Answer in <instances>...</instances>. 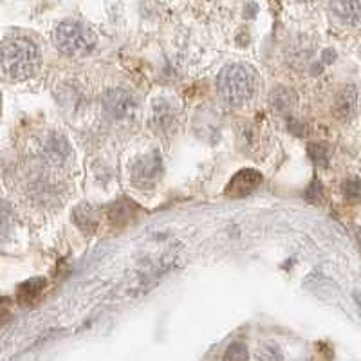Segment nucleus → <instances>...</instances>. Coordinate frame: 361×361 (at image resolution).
Returning a JSON list of instances; mask_svg holds the SVG:
<instances>
[{"label": "nucleus", "mask_w": 361, "mask_h": 361, "mask_svg": "<svg viewBox=\"0 0 361 361\" xmlns=\"http://www.w3.org/2000/svg\"><path fill=\"white\" fill-rule=\"evenodd\" d=\"M260 183H262V173L259 170L244 169L231 177L228 186H226V195L235 199L246 197V195H250V193L259 188Z\"/></svg>", "instance_id": "nucleus-6"}, {"label": "nucleus", "mask_w": 361, "mask_h": 361, "mask_svg": "<svg viewBox=\"0 0 361 361\" xmlns=\"http://www.w3.org/2000/svg\"><path fill=\"white\" fill-rule=\"evenodd\" d=\"M331 9L343 24L361 22V0H331Z\"/></svg>", "instance_id": "nucleus-9"}, {"label": "nucleus", "mask_w": 361, "mask_h": 361, "mask_svg": "<svg viewBox=\"0 0 361 361\" xmlns=\"http://www.w3.org/2000/svg\"><path fill=\"white\" fill-rule=\"evenodd\" d=\"M40 152L45 159L51 161V163L58 164V163H63V161H66V157L69 156V152H71V147L63 135L51 134V135H47L44 141H42Z\"/></svg>", "instance_id": "nucleus-7"}, {"label": "nucleus", "mask_w": 361, "mask_h": 361, "mask_svg": "<svg viewBox=\"0 0 361 361\" xmlns=\"http://www.w3.org/2000/svg\"><path fill=\"white\" fill-rule=\"evenodd\" d=\"M74 219H76L74 222H76L82 230H85L87 222H89L90 231H94L96 224H98V215H96L94 208H90V206H80V208L74 212Z\"/></svg>", "instance_id": "nucleus-13"}, {"label": "nucleus", "mask_w": 361, "mask_h": 361, "mask_svg": "<svg viewBox=\"0 0 361 361\" xmlns=\"http://www.w3.org/2000/svg\"><path fill=\"white\" fill-rule=\"evenodd\" d=\"M44 289H45V280L40 279V276L20 283V288H18V291H17L18 304H22V305L35 304Z\"/></svg>", "instance_id": "nucleus-11"}, {"label": "nucleus", "mask_w": 361, "mask_h": 361, "mask_svg": "<svg viewBox=\"0 0 361 361\" xmlns=\"http://www.w3.org/2000/svg\"><path fill=\"white\" fill-rule=\"evenodd\" d=\"M42 67L38 45L27 37H9L0 45V73L11 82L33 78Z\"/></svg>", "instance_id": "nucleus-1"}, {"label": "nucleus", "mask_w": 361, "mask_h": 361, "mask_svg": "<svg viewBox=\"0 0 361 361\" xmlns=\"http://www.w3.org/2000/svg\"><path fill=\"white\" fill-rule=\"evenodd\" d=\"M250 360V350H247L246 343L243 341H235L226 349L222 361H247Z\"/></svg>", "instance_id": "nucleus-14"}, {"label": "nucleus", "mask_w": 361, "mask_h": 361, "mask_svg": "<svg viewBox=\"0 0 361 361\" xmlns=\"http://www.w3.org/2000/svg\"><path fill=\"white\" fill-rule=\"evenodd\" d=\"M54 45L62 54L80 58L96 47V35L76 20H63L56 25L53 35Z\"/></svg>", "instance_id": "nucleus-3"}, {"label": "nucleus", "mask_w": 361, "mask_h": 361, "mask_svg": "<svg viewBox=\"0 0 361 361\" xmlns=\"http://www.w3.org/2000/svg\"><path fill=\"white\" fill-rule=\"evenodd\" d=\"M309 156L318 164H324L327 161V148L322 145H309Z\"/></svg>", "instance_id": "nucleus-16"}, {"label": "nucleus", "mask_w": 361, "mask_h": 361, "mask_svg": "<svg viewBox=\"0 0 361 361\" xmlns=\"http://www.w3.org/2000/svg\"><path fill=\"white\" fill-rule=\"evenodd\" d=\"M103 109L116 121H123L135 116L140 109V99L127 89H112L103 96Z\"/></svg>", "instance_id": "nucleus-5"}, {"label": "nucleus", "mask_w": 361, "mask_h": 361, "mask_svg": "<svg viewBox=\"0 0 361 361\" xmlns=\"http://www.w3.org/2000/svg\"><path fill=\"white\" fill-rule=\"evenodd\" d=\"M257 76L246 63H228L217 76V90L221 98L231 107H243L255 94Z\"/></svg>", "instance_id": "nucleus-2"}, {"label": "nucleus", "mask_w": 361, "mask_h": 361, "mask_svg": "<svg viewBox=\"0 0 361 361\" xmlns=\"http://www.w3.org/2000/svg\"><path fill=\"white\" fill-rule=\"evenodd\" d=\"M163 177V159L157 152L145 154L132 166V185L140 190H152Z\"/></svg>", "instance_id": "nucleus-4"}, {"label": "nucleus", "mask_w": 361, "mask_h": 361, "mask_svg": "<svg viewBox=\"0 0 361 361\" xmlns=\"http://www.w3.org/2000/svg\"><path fill=\"white\" fill-rule=\"evenodd\" d=\"M302 2H311V0H302Z\"/></svg>", "instance_id": "nucleus-19"}, {"label": "nucleus", "mask_w": 361, "mask_h": 361, "mask_svg": "<svg viewBox=\"0 0 361 361\" xmlns=\"http://www.w3.org/2000/svg\"><path fill=\"white\" fill-rule=\"evenodd\" d=\"M354 111H356V89L345 87L334 102V114L340 119H349L353 118Z\"/></svg>", "instance_id": "nucleus-10"}, {"label": "nucleus", "mask_w": 361, "mask_h": 361, "mask_svg": "<svg viewBox=\"0 0 361 361\" xmlns=\"http://www.w3.org/2000/svg\"><path fill=\"white\" fill-rule=\"evenodd\" d=\"M176 125V111L166 99H157L152 107V127L159 134H166Z\"/></svg>", "instance_id": "nucleus-8"}, {"label": "nucleus", "mask_w": 361, "mask_h": 361, "mask_svg": "<svg viewBox=\"0 0 361 361\" xmlns=\"http://www.w3.org/2000/svg\"><path fill=\"white\" fill-rule=\"evenodd\" d=\"M11 316V307H9L8 298H0V324H6Z\"/></svg>", "instance_id": "nucleus-18"}, {"label": "nucleus", "mask_w": 361, "mask_h": 361, "mask_svg": "<svg viewBox=\"0 0 361 361\" xmlns=\"http://www.w3.org/2000/svg\"><path fill=\"white\" fill-rule=\"evenodd\" d=\"M343 195L353 202L361 201V179H357V177H349V179L345 180Z\"/></svg>", "instance_id": "nucleus-15"}, {"label": "nucleus", "mask_w": 361, "mask_h": 361, "mask_svg": "<svg viewBox=\"0 0 361 361\" xmlns=\"http://www.w3.org/2000/svg\"><path fill=\"white\" fill-rule=\"evenodd\" d=\"M17 228V214L8 201L0 199V240H6Z\"/></svg>", "instance_id": "nucleus-12"}, {"label": "nucleus", "mask_w": 361, "mask_h": 361, "mask_svg": "<svg viewBox=\"0 0 361 361\" xmlns=\"http://www.w3.org/2000/svg\"><path fill=\"white\" fill-rule=\"evenodd\" d=\"M260 360L262 361H282V356H280L279 349H275V347H264L262 353H260Z\"/></svg>", "instance_id": "nucleus-17"}]
</instances>
